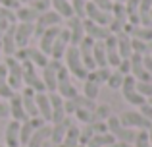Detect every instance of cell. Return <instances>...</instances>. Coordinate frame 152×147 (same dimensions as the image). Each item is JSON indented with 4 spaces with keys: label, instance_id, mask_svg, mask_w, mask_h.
I'll return each mask as SVG.
<instances>
[{
    "label": "cell",
    "instance_id": "obj_25",
    "mask_svg": "<svg viewBox=\"0 0 152 147\" xmlns=\"http://www.w3.org/2000/svg\"><path fill=\"white\" fill-rule=\"evenodd\" d=\"M50 8L60 16L62 19L73 18V8H71V0H50Z\"/></svg>",
    "mask_w": 152,
    "mask_h": 147
},
{
    "label": "cell",
    "instance_id": "obj_26",
    "mask_svg": "<svg viewBox=\"0 0 152 147\" xmlns=\"http://www.w3.org/2000/svg\"><path fill=\"white\" fill-rule=\"evenodd\" d=\"M115 37H118V52H119V56H121V60L131 58V54H133V49H131V37L125 35V33H118Z\"/></svg>",
    "mask_w": 152,
    "mask_h": 147
},
{
    "label": "cell",
    "instance_id": "obj_20",
    "mask_svg": "<svg viewBox=\"0 0 152 147\" xmlns=\"http://www.w3.org/2000/svg\"><path fill=\"white\" fill-rule=\"evenodd\" d=\"M19 95H21V103H23V109H25V112H27V118L39 116L37 101H35V95H37V91H33V89H29V87H25V89H23Z\"/></svg>",
    "mask_w": 152,
    "mask_h": 147
},
{
    "label": "cell",
    "instance_id": "obj_48",
    "mask_svg": "<svg viewBox=\"0 0 152 147\" xmlns=\"http://www.w3.org/2000/svg\"><path fill=\"white\" fill-rule=\"evenodd\" d=\"M0 6H2V8H8V10H18L21 4H19L18 0H0Z\"/></svg>",
    "mask_w": 152,
    "mask_h": 147
},
{
    "label": "cell",
    "instance_id": "obj_22",
    "mask_svg": "<svg viewBox=\"0 0 152 147\" xmlns=\"http://www.w3.org/2000/svg\"><path fill=\"white\" fill-rule=\"evenodd\" d=\"M50 132H52V124H45L39 130H35V134L31 136L27 147H42L46 141H50Z\"/></svg>",
    "mask_w": 152,
    "mask_h": 147
},
{
    "label": "cell",
    "instance_id": "obj_19",
    "mask_svg": "<svg viewBox=\"0 0 152 147\" xmlns=\"http://www.w3.org/2000/svg\"><path fill=\"white\" fill-rule=\"evenodd\" d=\"M8 105H10V116L12 120H18V122H25L27 120V112L23 109V103H21V95L14 93L10 99H8Z\"/></svg>",
    "mask_w": 152,
    "mask_h": 147
},
{
    "label": "cell",
    "instance_id": "obj_46",
    "mask_svg": "<svg viewBox=\"0 0 152 147\" xmlns=\"http://www.w3.org/2000/svg\"><path fill=\"white\" fill-rule=\"evenodd\" d=\"M139 112H141L142 116H145L146 120H148L150 124H152V105H150L148 101H146V103H145L142 106H139Z\"/></svg>",
    "mask_w": 152,
    "mask_h": 147
},
{
    "label": "cell",
    "instance_id": "obj_28",
    "mask_svg": "<svg viewBox=\"0 0 152 147\" xmlns=\"http://www.w3.org/2000/svg\"><path fill=\"white\" fill-rule=\"evenodd\" d=\"M93 58L96 68H108L106 62V47H104V41H94L93 45Z\"/></svg>",
    "mask_w": 152,
    "mask_h": 147
},
{
    "label": "cell",
    "instance_id": "obj_29",
    "mask_svg": "<svg viewBox=\"0 0 152 147\" xmlns=\"http://www.w3.org/2000/svg\"><path fill=\"white\" fill-rule=\"evenodd\" d=\"M114 141H115V137L112 136L110 132L108 134H94V136L87 141L85 147H108V145L114 143Z\"/></svg>",
    "mask_w": 152,
    "mask_h": 147
},
{
    "label": "cell",
    "instance_id": "obj_7",
    "mask_svg": "<svg viewBox=\"0 0 152 147\" xmlns=\"http://www.w3.org/2000/svg\"><path fill=\"white\" fill-rule=\"evenodd\" d=\"M60 23H62V18H60L54 10L42 12V14L37 18V21H35V35L41 37L46 29H50V27H58Z\"/></svg>",
    "mask_w": 152,
    "mask_h": 147
},
{
    "label": "cell",
    "instance_id": "obj_51",
    "mask_svg": "<svg viewBox=\"0 0 152 147\" xmlns=\"http://www.w3.org/2000/svg\"><path fill=\"white\" fill-rule=\"evenodd\" d=\"M110 147H133L131 143H123V141H114Z\"/></svg>",
    "mask_w": 152,
    "mask_h": 147
},
{
    "label": "cell",
    "instance_id": "obj_5",
    "mask_svg": "<svg viewBox=\"0 0 152 147\" xmlns=\"http://www.w3.org/2000/svg\"><path fill=\"white\" fill-rule=\"evenodd\" d=\"M119 122H121V126L131 128V130H150V126H152L139 110H127V112H121Z\"/></svg>",
    "mask_w": 152,
    "mask_h": 147
},
{
    "label": "cell",
    "instance_id": "obj_45",
    "mask_svg": "<svg viewBox=\"0 0 152 147\" xmlns=\"http://www.w3.org/2000/svg\"><path fill=\"white\" fill-rule=\"evenodd\" d=\"M91 130H93V134H108V126L106 122H91Z\"/></svg>",
    "mask_w": 152,
    "mask_h": 147
},
{
    "label": "cell",
    "instance_id": "obj_31",
    "mask_svg": "<svg viewBox=\"0 0 152 147\" xmlns=\"http://www.w3.org/2000/svg\"><path fill=\"white\" fill-rule=\"evenodd\" d=\"M112 136L115 137V141H123V143H131L133 145L135 137H137V130H131V128L121 126V128H119L115 134H112Z\"/></svg>",
    "mask_w": 152,
    "mask_h": 147
},
{
    "label": "cell",
    "instance_id": "obj_12",
    "mask_svg": "<svg viewBox=\"0 0 152 147\" xmlns=\"http://www.w3.org/2000/svg\"><path fill=\"white\" fill-rule=\"evenodd\" d=\"M83 25H85V35L89 39H93V41H106L108 37H110V29L104 25H98V23L91 21V19H83Z\"/></svg>",
    "mask_w": 152,
    "mask_h": 147
},
{
    "label": "cell",
    "instance_id": "obj_14",
    "mask_svg": "<svg viewBox=\"0 0 152 147\" xmlns=\"http://www.w3.org/2000/svg\"><path fill=\"white\" fill-rule=\"evenodd\" d=\"M67 47H69V33H67V29H60L58 37H56V41H54V47H52L50 58H52V60H60V62H62Z\"/></svg>",
    "mask_w": 152,
    "mask_h": 147
},
{
    "label": "cell",
    "instance_id": "obj_61",
    "mask_svg": "<svg viewBox=\"0 0 152 147\" xmlns=\"http://www.w3.org/2000/svg\"><path fill=\"white\" fill-rule=\"evenodd\" d=\"M0 147H4V145H0Z\"/></svg>",
    "mask_w": 152,
    "mask_h": 147
},
{
    "label": "cell",
    "instance_id": "obj_56",
    "mask_svg": "<svg viewBox=\"0 0 152 147\" xmlns=\"http://www.w3.org/2000/svg\"><path fill=\"white\" fill-rule=\"evenodd\" d=\"M0 52H2V35H0Z\"/></svg>",
    "mask_w": 152,
    "mask_h": 147
},
{
    "label": "cell",
    "instance_id": "obj_53",
    "mask_svg": "<svg viewBox=\"0 0 152 147\" xmlns=\"http://www.w3.org/2000/svg\"><path fill=\"white\" fill-rule=\"evenodd\" d=\"M42 147H54V145H52V141H46V143L42 145Z\"/></svg>",
    "mask_w": 152,
    "mask_h": 147
},
{
    "label": "cell",
    "instance_id": "obj_57",
    "mask_svg": "<svg viewBox=\"0 0 152 147\" xmlns=\"http://www.w3.org/2000/svg\"><path fill=\"white\" fill-rule=\"evenodd\" d=\"M150 56H152V43H150Z\"/></svg>",
    "mask_w": 152,
    "mask_h": 147
},
{
    "label": "cell",
    "instance_id": "obj_13",
    "mask_svg": "<svg viewBox=\"0 0 152 147\" xmlns=\"http://www.w3.org/2000/svg\"><path fill=\"white\" fill-rule=\"evenodd\" d=\"M35 101H37V110H39V116L50 124L52 122V105H50V95L46 91H39L35 95Z\"/></svg>",
    "mask_w": 152,
    "mask_h": 147
},
{
    "label": "cell",
    "instance_id": "obj_52",
    "mask_svg": "<svg viewBox=\"0 0 152 147\" xmlns=\"http://www.w3.org/2000/svg\"><path fill=\"white\" fill-rule=\"evenodd\" d=\"M18 2H19V4H21V6H23V4H29L31 0H18Z\"/></svg>",
    "mask_w": 152,
    "mask_h": 147
},
{
    "label": "cell",
    "instance_id": "obj_44",
    "mask_svg": "<svg viewBox=\"0 0 152 147\" xmlns=\"http://www.w3.org/2000/svg\"><path fill=\"white\" fill-rule=\"evenodd\" d=\"M93 136L94 134H93V130H91V126L85 124V128L79 130V145H87V141H89Z\"/></svg>",
    "mask_w": 152,
    "mask_h": 147
},
{
    "label": "cell",
    "instance_id": "obj_9",
    "mask_svg": "<svg viewBox=\"0 0 152 147\" xmlns=\"http://www.w3.org/2000/svg\"><path fill=\"white\" fill-rule=\"evenodd\" d=\"M15 47L25 49L29 47V41L35 37V23H15Z\"/></svg>",
    "mask_w": 152,
    "mask_h": 147
},
{
    "label": "cell",
    "instance_id": "obj_62",
    "mask_svg": "<svg viewBox=\"0 0 152 147\" xmlns=\"http://www.w3.org/2000/svg\"><path fill=\"white\" fill-rule=\"evenodd\" d=\"M108 147H110V145H108Z\"/></svg>",
    "mask_w": 152,
    "mask_h": 147
},
{
    "label": "cell",
    "instance_id": "obj_15",
    "mask_svg": "<svg viewBox=\"0 0 152 147\" xmlns=\"http://www.w3.org/2000/svg\"><path fill=\"white\" fill-rule=\"evenodd\" d=\"M129 64H131V75H133L137 81H152V75L146 72L141 54H131Z\"/></svg>",
    "mask_w": 152,
    "mask_h": 147
},
{
    "label": "cell",
    "instance_id": "obj_23",
    "mask_svg": "<svg viewBox=\"0 0 152 147\" xmlns=\"http://www.w3.org/2000/svg\"><path fill=\"white\" fill-rule=\"evenodd\" d=\"M14 33H15V25H10L6 29V33L2 35V52H4V56H14L15 50H18Z\"/></svg>",
    "mask_w": 152,
    "mask_h": 147
},
{
    "label": "cell",
    "instance_id": "obj_54",
    "mask_svg": "<svg viewBox=\"0 0 152 147\" xmlns=\"http://www.w3.org/2000/svg\"><path fill=\"white\" fill-rule=\"evenodd\" d=\"M148 137H150V143H152V126H150V130H148Z\"/></svg>",
    "mask_w": 152,
    "mask_h": 147
},
{
    "label": "cell",
    "instance_id": "obj_30",
    "mask_svg": "<svg viewBox=\"0 0 152 147\" xmlns=\"http://www.w3.org/2000/svg\"><path fill=\"white\" fill-rule=\"evenodd\" d=\"M100 83L94 81L93 78H85V85H83V95L91 101H96V97L100 95Z\"/></svg>",
    "mask_w": 152,
    "mask_h": 147
},
{
    "label": "cell",
    "instance_id": "obj_33",
    "mask_svg": "<svg viewBox=\"0 0 152 147\" xmlns=\"http://www.w3.org/2000/svg\"><path fill=\"white\" fill-rule=\"evenodd\" d=\"M112 116L110 106L108 105H96L93 110V122H106L108 118Z\"/></svg>",
    "mask_w": 152,
    "mask_h": 147
},
{
    "label": "cell",
    "instance_id": "obj_3",
    "mask_svg": "<svg viewBox=\"0 0 152 147\" xmlns=\"http://www.w3.org/2000/svg\"><path fill=\"white\" fill-rule=\"evenodd\" d=\"M56 78H58V87H56V93H60L64 99H73L75 95H79V91L75 89L73 78H71V74L67 72V68L64 64L58 68Z\"/></svg>",
    "mask_w": 152,
    "mask_h": 147
},
{
    "label": "cell",
    "instance_id": "obj_2",
    "mask_svg": "<svg viewBox=\"0 0 152 147\" xmlns=\"http://www.w3.org/2000/svg\"><path fill=\"white\" fill-rule=\"evenodd\" d=\"M2 62L8 70V83H10V87L18 93L23 87V64L19 60H15L14 56L2 58Z\"/></svg>",
    "mask_w": 152,
    "mask_h": 147
},
{
    "label": "cell",
    "instance_id": "obj_55",
    "mask_svg": "<svg viewBox=\"0 0 152 147\" xmlns=\"http://www.w3.org/2000/svg\"><path fill=\"white\" fill-rule=\"evenodd\" d=\"M112 2H121V4H125L127 0H112Z\"/></svg>",
    "mask_w": 152,
    "mask_h": 147
},
{
    "label": "cell",
    "instance_id": "obj_36",
    "mask_svg": "<svg viewBox=\"0 0 152 147\" xmlns=\"http://www.w3.org/2000/svg\"><path fill=\"white\" fill-rule=\"evenodd\" d=\"M131 49H133V54H141V56H146L150 54V45L145 41H139V39L131 37Z\"/></svg>",
    "mask_w": 152,
    "mask_h": 147
},
{
    "label": "cell",
    "instance_id": "obj_10",
    "mask_svg": "<svg viewBox=\"0 0 152 147\" xmlns=\"http://www.w3.org/2000/svg\"><path fill=\"white\" fill-rule=\"evenodd\" d=\"M85 18L91 19V21H94V23H98V25H104V27H108V25H110V21H112V14H110V12L102 10V8H98V6H94L93 2L87 4Z\"/></svg>",
    "mask_w": 152,
    "mask_h": 147
},
{
    "label": "cell",
    "instance_id": "obj_1",
    "mask_svg": "<svg viewBox=\"0 0 152 147\" xmlns=\"http://www.w3.org/2000/svg\"><path fill=\"white\" fill-rule=\"evenodd\" d=\"M62 60H64V66L67 68V72L71 74V78L73 79H83V81H85L89 70H87L85 64H83L77 47H71V45L67 47V50H66V54H64Z\"/></svg>",
    "mask_w": 152,
    "mask_h": 147
},
{
    "label": "cell",
    "instance_id": "obj_47",
    "mask_svg": "<svg viewBox=\"0 0 152 147\" xmlns=\"http://www.w3.org/2000/svg\"><path fill=\"white\" fill-rule=\"evenodd\" d=\"M91 2H93L94 6L106 10V12H112V6H114V2H112V0H91Z\"/></svg>",
    "mask_w": 152,
    "mask_h": 147
},
{
    "label": "cell",
    "instance_id": "obj_35",
    "mask_svg": "<svg viewBox=\"0 0 152 147\" xmlns=\"http://www.w3.org/2000/svg\"><path fill=\"white\" fill-rule=\"evenodd\" d=\"M123 78H125V75H121V74L118 72V70H114V72L108 75L106 85L110 87L112 91H119V89H121V83H123Z\"/></svg>",
    "mask_w": 152,
    "mask_h": 147
},
{
    "label": "cell",
    "instance_id": "obj_8",
    "mask_svg": "<svg viewBox=\"0 0 152 147\" xmlns=\"http://www.w3.org/2000/svg\"><path fill=\"white\" fill-rule=\"evenodd\" d=\"M67 21V33H69V45L71 47H79L81 45V41L87 37L85 35V25H83V19L77 18V16H73V18L66 19Z\"/></svg>",
    "mask_w": 152,
    "mask_h": 147
},
{
    "label": "cell",
    "instance_id": "obj_17",
    "mask_svg": "<svg viewBox=\"0 0 152 147\" xmlns=\"http://www.w3.org/2000/svg\"><path fill=\"white\" fill-rule=\"evenodd\" d=\"M71 124H73L71 116H66L62 122H58V124H52V132H50V141H52V145L62 143L64 137H66V134H67V130L71 128Z\"/></svg>",
    "mask_w": 152,
    "mask_h": 147
},
{
    "label": "cell",
    "instance_id": "obj_50",
    "mask_svg": "<svg viewBox=\"0 0 152 147\" xmlns=\"http://www.w3.org/2000/svg\"><path fill=\"white\" fill-rule=\"evenodd\" d=\"M142 64H145L146 72H148V74L152 75V56H150V54H146V56H142Z\"/></svg>",
    "mask_w": 152,
    "mask_h": 147
},
{
    "label": "cell",
    "instance_id": "obj_58",
    "mask_svg": "<svg viewBox=\"0 0 152 147\" xmlns=\"http://www.w3.org/2000/svg\"><path fill=\"white\" fill-rule=\"evenodd\" d=\"M148 103H150V105H152V99H148Z\"/></svg>",
    "mask_w": 152,
    "mask_h": 147
},
{
    "label": "cell",
    "instance_id": "obj_6",
    "mask_svg": "<svg viewBox=\"0 0 152 147\" xmlns=\"http://www.w3.org/2000/svg\"><path fill=\"white\" fill-rule=\"evenodd\" d=\"M60 66H62V62H60V60H52V58H50L48 66L41 70V79H42V85H45V91H46V93H54L56 87H58V78H56V72H58Z\"/></svg>",
    "mask_w": 152,
    "mask_h": 147
},
{
    "label": "cell",
    "instance_id": "obj_21",
    "mask_svg": "<svg viewBox=\"0 0 152 147\" xmlns=\"http://www.w3.org/2000/svg\"><path fill=\"white\" fill-rule=\"evenodd\" d=\"M25 62H31L33 66H37V68H46L50 62V58L46 56L45 52H42L39 47H27V60Z\"/></svg>",
    "mask_w": 152,
    "mask_h": 147
},
{
    "label": "cell",
    "instance_id": "obj_34",
    "mask_svg": "<svg viewBox=\"0 0 152 147\" xmlns=\"http://www.w3.org/2000/svg\"><path fill=\"white\" fill-rule=\"evenodd\" d=\"M123 95V99H125L129 105H133V106H142L146 103V99L142 97L141 93H139L137 89H133V91H125V93H121Z\"/></svg>",
    "mask_w": 152,
    "mask_h": 147
},
{
    "label": "cell",
    "instance_id": "obj_16",
    "mask_svg": "<svg viewBox=\"0 0 152 147\" xmlns=\"http://www.w3.org/2000/svg\"><path fill=\"white\" fill-rule=\"evenodd\" d=\"M19 128H21V122L18 120H10L4 130V147H21L19 141Z\"/></svg>",
    "mask_w": 152,
    "mask_h": 147
},
{
    "label": "cell",
    "instance_id": "obj_38",
    "mask_svg": "<svg viewBox=\"0 0 152 147\" xmlns=\"http://www.w3.org/2000/svg\"><path fill=\"white\" fill-rule=\"evenodd\" d=\"M91 0H71V8H73V16L85 19V12H87V4Z\"/></svg>",
    "mask_w": 152,
    "mask_h": 147
},
{
    "label": "cell",
    "instance_id": "obj_4",
    "mask_svg": "<svg viewBox=\"0 0 152 147\" xmlns=\"http://www.w3.org/2000/svg\"><path fill=\"white\" fill-rule=\"evenodd\" d=\"M23 64V85L29 87L33 91H45V85H42L41 79V72H39L37 66H33L31 62H21Z\"/></svg>",
    "mask_w": 152,
    "mask_h": 147
},
{
    "label": "cell",
    "instance_id": "obj_11",
    "mask_svg": "<svg viewBox=\"0 0 152 147\" xmlns=\"http://www.w3.org/2000/svg\"><path fill=\"white\" fill-rule=\"evenodd\" d=\"M48 95H50V105H52V122L50 124H58V122H62L67 116L66 114V99L60 93H56V91L48 93Z\"/></svg>",
    "mask_w": 152,
    "mask_h": 147
},
{
    "label": "cell",
    "instance_id": "obj_60",
    "mask_svg": "<svg viewBox=\"0 0 152 147\" xmlns=\"http://www.w3.org/2000/svg\"><path fill=\"white\" fill-rule=\"evenodd\" d=\"M0 62H2V58H0Z\"/></svg>",
    "mask_w": 152,
    "mask_h": 147
},
{
    "label": "cell",
    "instance_id": "obj_32",
    "mask_svg": "<svg viewBox=\"0 0 152 147\" xmlns=\"http://www.w3.org/2000/svg\"><path fill=\"white\" fill-rule=\"evenodd\" d=\"M131 37L133 39H139V41H145V43H152V27H145V25H137L133 27L131 31Z\"/></svg>",
    "mask_w": 152,
    "mask_h": 147
},
{
    "label": "cell",
    "instance_id": "obj_43",
    "mask_svg": "<svg viewBox=\"0 0 152 147\" xmlns=\"http://www.w3.org/2000/svg\"><path fill=\"white\" fill-rule=\"evenodd\" d=\"M139 6H141V0H127V2H125L127 18H131V16H139Z\"/></svg>",
    "mask_w": 152,
    "mask_h": 147
},
{
    "label": "cell",
    "instance_id": "obj_42",
    "mask_svg": "<svg viewBox=\"0 0 152 147\" xmlns=\"http://www.w3.org/2000/svg\"><path fill=\"white\" fill-rule=\"evenodd\" d=\"M133 89H137V79L133 78V75H125L123 78V83H121V93H125V91H133Z\"/></svg>",
    "mask_w": 152,
    "mask_h": 147
},
{
    "label": "cell",
    "instance_id": "obj_39",
    "mask_svg": "<svg viewBox=\"0 0 152 147\" xmlns=\"http://www.w3.org/2000/svg\"><path fill=\"white\" fill-rule=\"evenodd\" d=\"M137 91L148 101L152 99V81H137Z\"/></svg>",
    "mask_w": 152,
    "mask_h": 147
},
{
    "label": "cell",
    "instance_id": "obj_37",
    "mask_svg": "<svg viewBox=\"0 0 152 147\" xmlns=\"http://www.w3.org/2000/svg\"><path fill=\"white\" fill-rule=\"evenodd\" d=\"M133 147H152L150 137H148V130H137V137L133 141Z\"/></svg>",
    "mask_w": 152,
    "mask_h": 147
},
{
    "label": "cell",
    "instance_id": "obj_40",
    "mask_svg": "<svg viewBox=\"0 0 152 147\" xmlns=\"http://www.w3.org/2000/svg\"><path fill=\"white\" fill-rule=\"evenodd\" d=\"M73 116L77 118L79 122H83V124H91L93 122V110H83V109H77L73 112Z\"/></svg>",
    "mask_w": 152,
    "mask_h": 147
},
{
    "label": "cell",
    "instance_id": "obj_63",
    "mask_svg": "<svg viewBox=\"0 0 152 147\" xmlns=\"http://www.w3.org/2000/svg\"><path fill=\"white\" fill-rule=\"evenodd\" d=\"M150 16H152V14H150Z\"/></svg>",
    "mask_w": 152,
    "mask_h": 147
},
{
    "label": "cell",
    "instance_id": "obj_27",
    "mask_svg": "<svg viewBox=\"0 0 152 147\" xmlns=\"http://www.w3.org/2000/svg\"><path fill=\"white\" fill-rule=\"evenodd\" d=\"M14 93L15 91L12 89L10 83H8V70H6V66H4V62H0V99L8 101Z\"/></svg>",
    "mask_w": 152,
    "mask_h": 147
},
{
    "label": "cell",
    "instance_id": "obj_49",
    "mask_svg": "<svg viewBox=\"0 0 152 147\" xmlns=\"http://www.w3.org/2000/svg\"><path fill=\"white\" fill-rule=\"evenodd\" d=\"M8 116H10V105H8V101L0 99V118H8Z\"/></svg>",
    "mask_w": 152,
    "mask_h": 147
},
{
    "label": "cell",
    "instance_id": "obj_59",
    "mask_svg": "<svg viewBox=\"0 0 152 147\" xmlns=\"http://www.w3.org/2000/svg\"><path fill=\"white\" fill-rule=\"evenodd\" d=\"M77 147H85V145H77Z\"/></svg>",
    "mask_w": 152,
    "mask_h": 147
},
{
    "label": "cell",
    "instance_id": "obj_18",
    "mask_svg": "<svg viewBox=\"0 0 152 147\" xmlns=\"http://www.w3.org/2000/svg\"><path fill=\"white\" fill-rule=\"evenodd\" d=\"M60 29L62 27H50V29H46L45 33L39 37V49L42 50V52L46 54V56L50 58V52H52V47H54V41H56V37H58V33H60Z\"/></svg>",
    "mask_w": 152,
    "mask_h": 147
},
{
    "label": "cell",
    "instance_id": "obj_24",
    "mask_svg": "<svg viewBox=\"0 0 152 147\" xmlns=\"http://www.w3.org/2000/svg\"><path fill=\"white\" fill-rule=\"evenodd\" d=\"M39 16L41 14H39L35 8H31L29 4H23V6H19L18 10H15V19H18V23H35Z\"/></svg>",
    "mask_w": 152,
    "mask_h": 147
},
{
    "label": "cell",
    "instance_id": "obj_41",
    "mask_svg": "<svg viewBox=\"0 0 152 147\" xmlns=\"http://www.w3.org/2000/svg\"><path fill=\"white\" fill-rule=\"evenodd\" d=\"M29 6L35 8L39 14H42V12H48L50 10V0H31Z\"/></svg>",
    "mask_w": 152,
    "mask_h": 147
}]
</instances>
